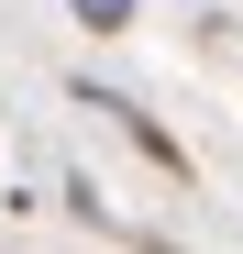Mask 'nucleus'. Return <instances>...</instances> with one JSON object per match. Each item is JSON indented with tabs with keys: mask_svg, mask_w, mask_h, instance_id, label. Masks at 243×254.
<instances>
[{
	"mask_svg": "<svg viewBox=\"0 0 243 254\" xmlns=\"http://www.w3.org/2000/svg\"><path fill=\"white\" fill-rule=\"evenodd\" d=\"M77 111H111V122H122V144H133V155L155 166V177H188V144H177V133H166L155 111H133V100H111V89H77Z\"/></svg>",
	"mask_w": 243,
	"mask_h": 254,
	"instance_id": "f257e3e1",
	"label": "nucleus"
},
{
	"mask_svg": "<svg viewBox=\"0 0 243 254\" xmlns=\"http://www.w3.org/2000/svg\"><path fill=\"white\" fill-rule=\"evenodd\" d=\"M77 33H133V0H66Z\"/></svg>",
	"mask_w": 243,
	"mask_h": 254,
	"instance_id": "f03ea898",
	"label": "nucleus"
}]
</instances>
